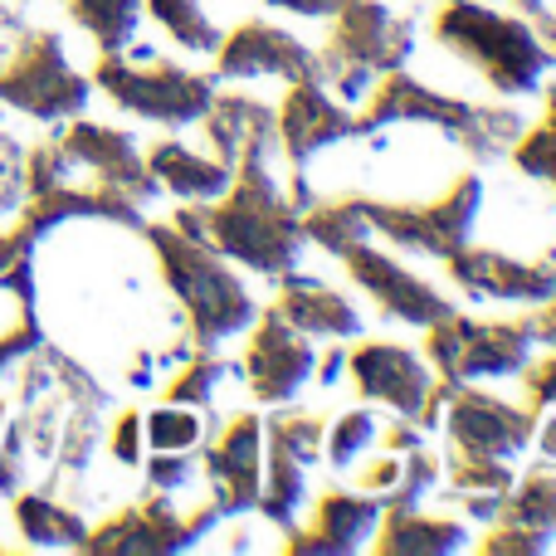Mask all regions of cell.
<instances>
[{"instance_id": "10", "label": "cell", "mask_w": 556, "mask_h": 556, "mask_svg": "<svg viewBox=\"0 0 556 556\" xmlns=\"http://www.w3.org/2000/svg\"><path fill=\"white\" fill-rule=\"evenodd\" d=\"M444 415H450V444L464 454H483V459H513L532 444L542 415H532L528 405H508L498 395L479 391L473 381H450L444 395Z\"/></svg>"}, {"instance_id": "32", "label": "cell", "mask_w": 556, "mask_h": 556, "mask_svg": "<svg viewBox=\"0 0 556 556\" xmlns=\"http://www.w3.org/2000/svg\"><path fill=\"white\" fill-rule=\"evenodd\" d=\"M142 430H147V444L166 454H191L205 440V420L195 415V405H172V401L162 410L142 415Z\"/></svg>"}, {"instance_id": "44", "label": "cell", "mask_w": 556, "mask_h": 556, "mask_svg": "<svg viewBox=\"0 0 556 556\" xmlns=\"http://www.w3.org/2000/svg\"><path fill=\"white\" fill-rule=\"evenodd\" d=\"M528 327H532V342H547L552 352H556V293H552V298H542V303L532 307Z\"/></svg>"}, {"instance_id": "25", "label": "cell", "mask_w": 556, "mask_h": 556, "mask_svg": "<svg viewBox=\"0 0 556 556\" xmlns=\"http://www.w3.org/2000/svg\"><path fill=\"white\" fill-rule=\"evenodd\" d=\"M303 498H307L303 464L288 450H278V444H264V473H260V498H254V508L269 522H278V528H293Z\"/></svg>"}, {"instance_id": "26", "label": "cell", "mask_w": 556, "mask_h": 556, "mask_svg": "<svg viewBox=\"0 0 556 556\" xmlns=\"http://www.w3.org/2000/svg\"><path fill=\"white\" fill-rule=\"evenodd\" d=\"M68 15L98 39L103 54H123L137 39V20H142V0H68Z\"/></svg>"}, {"instance_id": "35", "label": "cell", "mask_w": 556, "mask_h": 556, "mask_svg": "<svg viewBox=\"0 0 556 556\" xmlns=\"http://www.w3.org/2000/svg\"><path fill=\"white\" fill-rule=\"evenodd\" d=\"M444 479V464L440 454H430L420 444V450H405L401 454V479H395V489L386 493V508H420V498H430L434 483Z\"/></svg>"}, {"instance_id": "48", "label": "cell", "mask_w": 556, "mask_h": 556, "mask_svg": "<svg viewBox=\"0 0 556 556\" xmlns=\"http://www.w3.org/2000/svg\"><path fill=\"white\" fill-rule=\"evenodd\" d=\"M342 366H346V352H342V346H332V352H327L323 362L313 366V371H317V381H323V386H332V381H337V371H342Z\"/></svg>"}, {"instance_id": "30", "label": "cell", "mask_w": 556, "mask_h": 556, "mask_svg": "<svg viewBox=\"0 0 556 556\" xmlns=\"http://www.w3.org/2000/svg\"><path fill=\"white\" fill-rule=\"evenodd\" d=\"M503 518H518L528 522V528L538 532H556V469L552 464H542V469H532L522 483H513L508 498H503Z\"/></svg>"}, {"instance_id": "37", "label": "cell", "mask_w": 556, "mask_h": 556, "mask_svg": "<svg viewBox=\"0 0 556 556\" xmlns=\"http://www.w3.org/2000/svg\"><path fill=\"white\" fill-rule=\"evenodd\" d=\"M547 547H552L547 532L528 528V522H518V518H503V513L489 528V538L479 542V552H493V556H532V552H547Z\"/></svg>"}, {"instance_id": "49", "label": "cell", "mask_w": 556, "mask_h": 556, "mask_svg": "<svg viewBox=\"0 0 556 556\" xmlns=\"http://www.w3.org/2000/svg\"><path fill=\"white\" fill-rule=\"evenodd\" d=\"M538 35L547 39V49L556 54V15H552V10H547V15H542V29H538Z\"/></svg>"}, {"instance_id": "16", "label": "cell", "mask_w": 556, "mask_h": 556, "mask_svg": "<svg viewBox=\"0 0 556 556\" xmlns=\"http://www.w3.org/2000/svg\"><path fill=\"white\" fill-rule=\"evenodd\" d=\"M346 366L356 376V391L366 401L391 405L395 415H410L420 425V410L434 391V371L410 352V346L395 342H362L356 352H346Z\"/></svg>"}, {"instance_id": "38", "label": "cell", "mask_w": 556, "mask_h": 556, "mask_svg": "<svg viewBox=\"0 0 556 556\" xmlns=\"http://www.w3.org/2000/svg\"><path fill=\"white\" fill-rule=\"evenodd\" d=\"M25 205V152L15 137L0 132V215H15Z\"/></svg>"}, {"instance_id": "21", "label": "cell", "mask_w": 556, "mask_h": 556, "mask_svg": "<svg viewBox=\"0 0 556 556\" xmlns=\"http://www.w3.org/2000/svg\"><path fill=\"white\" fill-rule=\"evenodd\" d=\"M269 307H278L303 337L342 342V337L362 332V313L352 307V298H342L337 288H327L323 278H307V274H293V269L278 274V293H274Z\"/></svg>"}, {"instance_id": "24", "label": "cell", "mask_w": 556, "mask_h": 556, "mask_svg": "<svg viewBox=\"0 0 556 556\" xmlns=\"http://www.w3.org/2000/svg\"><path fill=\"white\" fill-rule=\"evenodd\" d=\"M15 528L29 547H74L84 552L88 522L54 493H15Z\"/></svg>"}, {"instance_id": "43", "label": "cell", "mask_w": 556, "mask_h": 556, "mask_svg": "<svg viewBox=\"0 0 556 556\" xmlns=\"http://www.w3.org/2000/svg\"><path fill=\"white\" fill-rule=\"evenodd\" d=\"M381 444H386V450H391V454H405V450H420V444H425V430H420V425H415V420H410V415H401V420H395V425H391V430H386V434H381Z\"/></svg>"}, {"instance_id": "18", "label": "cell", "mask_w": 556, "mask_h": 556, "mask_svg": "<svg viewBox=\"0 0 556 556\" xmlns=\"http://www.w3.org/2000/svg\"><path fill=\"white\" fill-rule=\"evenodd\" d=\"M386 503L376 493H352V489H327L317 498V518L313 528H283V552L298 556H342L371 542L376 522H381Z\"/></svg>"}, {"instance_id": "2", "label": "cell", "mask_w": 556, "mask_h": 556, "mask_svg": "<svg viewBox=\"0 0 556 556\" xmlns=\"http://www.w3.org/2000/svg\"><path fill=\"white\" fill-rule=\"evenodd\" d=\"M147 240L156 250V264L166 274V288L181 298L186 307V323H191V342L195 352H215L225 337L244 332V327L260 317V303L254 293L244 288V278L230 269L215 244L191 240L181 235L172 220L166 225H142Z\"/></svg>"}, {"instance_id": "7", "label": "cell", "mask_w": 556, "mask_h": 556, "mask_svg": "<svg viewBox=\"0 0 556 556\" xmlns=\"http://www.w3.org/2000/svg\"><path fill=\"white\" fill-rule=\"evenodd\" d=\"M479 205H483V181L473 172H464L444 195L420 201V205L366 201V225H371V235H386L391 244L434 254V260H450L459 244H469V230H473V220H479Z\"/></svg>"}, {"instance_id": "5", "label": "cell", "mask_w": 556, "mask_h": 556, "mask_svg": "<svg viewBox=\"0 0 556 556\" xmlns=\"http://www.w3.org/2000/svg\"><path fill=\"white\" fill-rule=\"evenodd\" d=\"M147 64H137L132 54H103L93 68V84L113 98L117 108L147 117V123H201V113L215 98L211 74H191L181 64H166L156 54H142Z\"/></svg>"}, {"instance_id": "19", "label": "cell", "mask_w": 556, "mask_h": 556, "mask_svg": "<svg viewBox=\"0 0 556 556\" xmlns=\"http://www.w3.org/2000/svg\"><path fill=\"white\" fill-rule=\"evenodd\" d=\"M59 142H64V152L74 156L84 172H93L98 181L117 186V191L137 195V201H152L162 186H156V176L147 172V156L137 152V137L117 132V127H103V123H68L64 132H59Z\"/></svg>"}, {"instance_id": "47", "label": "cell", "mask_w": 556, "mask_h": 556, "mask_svg": "<svg viewBox=\"0 0 556 556\" xmlns=\"http://www.w3.org/2000/svg\"><path fill=\"white\" fill-rule=\"evenodd\" d=\"M532 444H538V454L547 464H556V415H542L538 430H532Z\"/></svg>"}, {"instance_id": "40", "label": "cell", "mask_w": 556, "mask_h": 556, "mask_svg": "<svg viewBox=\"0 0 556 556\" xmlns=\"http://www.w3.org/2000/svg\"><path fill=\"white\" fill-rule=\"evenodd\" d=\"M522 386H528V410L542 415V410H556V352L547 356V362L538 366H522Z\"/></svg>"}, {"instance_id": "12", "label": "cell", "mask_w": 556, "mask_h": 556, "mask_svg": "<svg viewBox=\"0 0 556 556\" xmlns=\"http://www.w3.org/2000/svg\"><path fill=\"white\" fill-rule=\"evenodd\" d=\"M337 260H342L346 274H352L356 283L376 298V303H381V313L401 317V323L430 327L434 317L450 313V298H440L430 283H425V278H415L401 260H391L386 250H371V235H366V240H356V244H346Z\"/></svg>"}, {"instance_id": "20", "label": "cell", "mask_w": 556, "mask_h": 556, "mask_svg": "<svg viewBox=\"0 0 556 556\" xmlns=\"http://www.w3.org/2000/svg\"><path fill=\"white\" fill-rule=\"evenodd\" d=\"M469 113H473V103L444 98V93L415 84V78H405L401 68H395V74H381V84L371 88L366 108L356 113V132H371V127H386V123H430L459 142V132L469 127Z\"/></svg>"}, {"instance_id": "28", "label": "cell", "mask_w": 556, "mask_h": 556, "mask_svg": "<svg viewBox=\"0 0 556 556\" xmlns=\"http://www.w3.org/2000/svg\"><path fill=\"white\" fill-rule=\"evenodd\" d=\"M444 479H450L444 498H508L518 473H513L508 459H483V454L454 450L450 464H444Z\"/></svg>"}, {"instance_id": "22", "label": "cell", "mask_w": 556, "mask_h": 556, "mask_svg": "<svg viewBox=\"0 0 556 556\" xmlns=\"http://www.w3.org/2000/svg\"><path fill=\"white\" fill-rule=\"evenodd\" d=\"M147 172L156 176V186H166V191H176L181 201H220L225 191H230L235 181V166H225L220 156H205V152H191L186 142H156L152 152H147Z\"/></svg>"}, {"instance_id": "36", "label": "cell", "mask_w": 556, "mask_h": 556, "mask_svg": "<svg viewBox=\"0 0 556 556\" xmlns=\"http://www.w3.org/2000/svg\"><path fill=\"white\" fill-rule=\"evenodd\" d=\"M376 440V420L366 410H346L337 425H327V440H323V454L337 464V469H346V464L356 459L362 450H371Z\"/></svg>"}, {"instance_id": "33", "label": "cell", "mask_w": 556, "mask_h": 556, "mask_svg": "<svg viewBox=\"0 0 556 556\" xmlns=\"http://www.w3.org/2000/svg\"><path fill=\"white\" fill-rule=\"evenodd\" d=\"M225 371L230 366L220 362V356H211V352H201V356H186L181 362V371L166 381V401L172 405H195V410H205V405L215 401V391H220V381H225Z\"/></svg>"}, {"instance_id": "3", "label": "cell", "mask_w": 556, "mask_h": 556, "mask_svg": "<svg viewBox=\"0 0 556 556\" xmlns=\"http://www.w3.org/2000/svg\"><path fill=\"white\" fill-rule=\"evenodd\" d=\"M434 39L479 64V74L498 88L503 98H522L542 84V74L556 64L547 39L518 15H503L479 0H450L434 20Z\"/></svg>"}, {"instance_id": "11", "label": "cell", "mask_w": 556, "mask_h": 556, "mask_svg": "<svg viewBox=\"0 0 556 556\" xmlns=\"http://www.w3.org/2000/svg\"><path fill=\"white\" fill-rule=\"evenodd\" d=\"M250 327L254 332H250V352H244V371H250L244 381H250L254 401H264V405L293 401L298 386H303L317 366L313 337L298 332L278 307H264Z\"/></svg>"}, {"instance_id": "17", "label": "cell", "mask_w": 556, "mask_h": 556, "mask_svg": "<svg viewBox=\"0 0 556 556\" xmlns=\"http://www.w3.org/2000/svg\"><path fill=\"white\" fill-rule=\"evenodd\" d=\"M205 473L215 483V503L225 518H240L260 498L264 473V420L260 415H235L205 450Z\"/></svg>"}, {"instance_id": "14", "label": "cell", "mask_w": 556, "mask_h": 556, "mask_svg": "<svg viewBox=\"0 0 556 556\" xmlns=\"http://www.w3.org/2000/svg\"><path fill=\"white\" fill-rule=\"evenodd\" d=\"M444 264H450V278L469 298H498V303L538 307L542 298L556 293V254L528 264V260H508L498 250H469V244H459Z\"/></svg>"}, {"instance_id": "23", "label": "cell", "mask_w": 556, "mask_h": 556, "mask_svg": "<svg viewBox=\"0 0 556 556\" xmlns=\"http://www.w3.org/2000/svg\"><path fill=\"white\" fill-rule=\"evenodd\" d=\"M381 556H444L464 547V522L459 518H425L420 508H386L376 522V542Z\"/></svg>"}, {"instance_id": "46", "label": "cell", "mask_w": 556, "mask_h": 556, "mask_svg": "<svg viewBox=\"0 0 556 556\" xmlns=\"http://www.w3.org/2000/svg\"><path fill=\"white\" fill-rule=\"evenodd\" d=\"M278 10H293V15H307V20H327L337 15L342 5H352V0H269Z\"/></svg>"}, {"instance_id": "45", "label": "cell", "mask_w": 556, "mask_h": 556, "mask_svg": "<svg viewBox=\"0 0 556 556\" xmlns=\"http://www.w3.org/2000/svg\"><path fill=\"white\" fill-rule=\"evenodd\" d=\"M20 254H35V240H29L25 225H10V230H0V274H5Z\"/></svg>"}, {"instance_id": "50", "label": "cell", "mask_w": 556, "mask_h": 556, "mask_svg": "<svg viewBox=\"0 0 556 556\" xmlns=\"http://www.w3.org/2000/svg\"><path fill=\"white\" fill-rule=\"evenodd\" d=\"M513 5H522V10H528V15H547V5H542V0H513Z\"/></svg>"}, {"instance_id": "27", "label": "cell", "mask_w": 556, "mask_h": 556, "mask_svg": "<svg viewBox=\"0 0 556 556\" xmlns=\"http://www.w3.org/2000/svg\"><path fill=\"white\" fill-rule=\"evenodd\" d=\"M142 10L176 39V45L191 49V54H215L225 39L220 25L205 15L201 0H142Z\"/></svg>"}, {"instance_id": "39", "label": "cell", "mask_w": 556, "mask_h": 556, "mask_svg": "<svg viewBox=\"0 0 556 556\" xmlns=\"http://www.w3.org/2000/svg\"><path fill=\"white\" fill-rule=\"evenodd\" d=\"M191 483V459L186 454H166V450H156L152 459H147V489H156V493H176V489H186Z\"/></svg>"}, {"instance_id": "6", "label": "cell", "mask_w": 556, "mask_h": 556, "mask_svg": "<svg viewBox=\"0 0 556 556\" xmlns=\"http://www.w3.org/2000/svg\"><path fill=\"white\" fill-rule=\"evenodd\" d=\"M88 93H93V78H84L68 64L64 39L54 29H25L0 64V103L20 108L39 123L78 117L88 108Z\"/></svg>"}, {"instance_id": "13", "label": "cell", "mask_w": 556, "mask_h": 556, "mask_svg": "<svg viewBox=\"0 0 556 556\" xmlns=\"http://www.w3.org/2000/svg\"><path fill=\"white\" fill-rule=\"evenodd\" d=\"M278 142H283L288 162L303 166L307 156H317L323 147L356 137V113L337 93H327L323 78H293L283 93V108L274 113Z\"/></svg>"}, {"instance_id": "9", "label": "cell", "mask_w": 556, "mask_h": 556, "mask_svg": "<svg viewBox=\"0 0 556 556\" xmlns=\"http://www.w3.org/2000/svg\"><path fill=\"white\" fill-rule=\"evenodd\" d=\"M220 503L205 498L201 508L191 513H176L172 508V493H147L142 503L132 508L113 513L108 522L88 528L84 552H103V556H132V552H186L195 538H205L211 528H220Z\"/></svg>"}, {"instance_id": "15", "label": "cell", "mask_w": 556, "mask_h": 556, "mask_svg": "<svg viewBox=\"0 0 556 556\" xmlns=\"http://www.w3.org/2000/svg\"><path fill=\"white\" fill-rule=\"evenodd\" d=\"M215 74H225V78L278 74L293 84V78H323V59L307 45H298L288 29L264 25V20H244V25L235 29V35H225L220 49H215Z\"/></svg>"}, {"instance_id": "4", "label": "cell", "mask_w": 556, "mask_h": 556, "mask_svg": "<svg viewBox=\"0 0 556 556\" xmlns=\"http://www.w3.org/2000/svg\"><path fill=\"white\" fill-rule=\"evenodd\" d=\"M332 20L337 25L323 49V78H332V93L342 98V103H362L376 78L405 68V59H410V49H415V35L381 0H352V5H342Z\"/></svg>"}, {"instance_id": "34", "label": "cell", "mask_w": 556, "mask_h": 556, "mask_svg": "<svg viewBox=\"0 0 556 556\" xmlns=\"http://www.w3.org/2000/svg\"><path fill=\"white\" fill-rule=\"evenodd\" d=\"M513 162L556 191V84L547 88V117H542L538 127H528V132H518V142H513Z\"/></svg>"}, {"instance_id": "41", "label": "cell", "mask_w": 556, "mask_h": 556, "mask_svg": "<svg viewBox=\"0 0 556 556\" xmlns=\"http://www.w3.org/2000/svg\"><path fill=\"white\" fill-rule=\"evenodd\" d=\"M142 444H147L142 415H137V410H123V415H117V430H113V454H117V464L137 469V464H142Z\"/></svg>"}, {"instance_id": "42", "label": "cell", "mask_w": 556, "mask_h": 556, "mask_svg": "<svg viewBox=\"0 0 556 556\" xmlns=\"http://www.w3.org/2000/svg\"><path fill=\"white\" fill-rule=\"evenodd\" d=\"M395 479H401V454H386V459H376L371 469H362V493L386 498V493L395 489Z\"/></svg>"}, {"instance_id": "29", "label": "cell", "mask_w": 556, "mask_h": 556, "mask_svg": "<svg viewBox=\"0 0 556 556\" xmlns=\"http://www.w3.org/2000/svg\"><path fill=\"white\" fill-rule=\"evenodd\" d=\"M522 132V113L518 108H503V103H489V108H473L469 113V127L459 132V147L479 162H493V156L513 152Z\"/></svg>"}, {"instance_id": "31", "label": "cell", "mask_w": 556, "mask_h": 556, "mask_svg": "<svg viewBox=\"0 0 556 556\" xmlns=\"http://www.w3.org/2000/svg\"><path fill=\"white\" fill-rule=\"evenodd\" d=\"M323 440H327V420L313 410H283V415H269V425H264V444L288 450L303 469L323 459Z\"/></svg>"}, {"instance_id": "1", "label": "cell", "mask_w": 556, "mask_h": 556, "mask_svg": "<svg viewBox=\"0 0 556 556\" xmlns=\"http://www.w3.org/2000/svg\"><path fill=\"white\" fill-rule=\"evenodd\" d=\"M274 142H254L250 152L235 162V181L220 201L205 205V244L225 254V260L244 264L254 274H288L303 254V211L288 201V191L269 172Z\"/></svg>"}, {"instance_id": "8", "label": "cell", "mask_w": 556, "mask_h": 556, "mask_svg": "<svg viewBox=\"0 0 556 556\" xmlns=\"http://www.w3.org/2000/svg\"><path fill=\"white\" fill-rule=\"evenodd\" d=\"M425 352L450 381H493V376H518L532 356V327L522 323H473L464 313H444L425 327Z\"/></svg>"}]
</instances>
